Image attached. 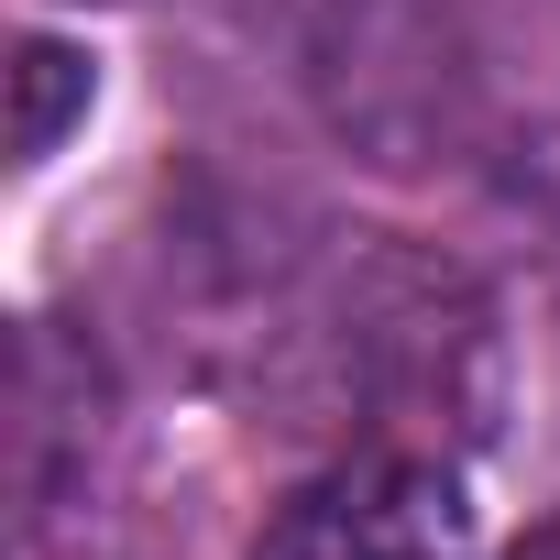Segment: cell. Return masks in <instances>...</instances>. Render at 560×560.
Segmentation results:
<instances>
[{
	"label": "cell",
	"instance_id": "1",
	"mask_svg": "<svg viewBox=\"0 0 560 560\" xmlns=\"http://www.w3.org/2000/svg\"><path fill=\"white\" fill-rule=\"evenodd\" d=\"M319 132L374 176H440L483 132V45L462 0H319L308 12Z\"/></svg>",
	"mask_w": 560,
	"mask_h": 560
},
{
	"label": "cell",
	"instance_id": "4",
	"mask_svg": "<svg viewBox=\"0 0 560 560\" xmlns=\"http://www.w3.org/2000/svg\"><path fill=\"white\" fill-rule=\"evenodd\" d=\"M12 483H23V516H56L67 483H89V451L110 429V374L89 341H67L56 319L23 330V396H12Z\"/></svg>",
	"mask_w": 560,
	"mask_h": 560
},
{
	"label": "cell",
	"instance_id": "3",
	"mask_svg": "<svg viewBox=\"0 0 560 560\" xmlns=\"http://www.w3.org/2000/svg\"><path fill=\"white\" fill-rule=\"evenodd\" d=\"M253 560H472V505L429 451H352L264 516Z\"/></svg>",
	"mask_w": 560,
	"mask_h": 560
},
{
	"label": "cell",
	"instance_id": "6",
	"mask_svg": "<svg viewBox=\"0 0 560 560\" xmlns=\"http://www.w3.org/2000/svg\"><path fill=\"white\" fill-rule=\"evenodd\" d=\"M516 560H560V516H549V527H527V538H516Z\"/></svg>",
	"mask_w": 560,
	"mask_h": 560
},
{
	"label": "cell",
	"instance_id": "2",
	"mask_svg": "<svg viewBox=\"0 0 560 560\" xmlns=\"http://www.w3.org/2000/svg\"><path fill=\"white\" fill-rule=\"evenodd\" d=\"M330 374L363 418L418 440H472L494 418V308L462 264L374 253L330 298Z\"/></svg>",
	"mask_w": 560,
	"mask_h": 560
},
{
	"label": "cell",
	"instance_id": "5",
	"mask_svg": "<svg viewBox=\"0 0 560 560\" xmlns=\"http://www.w3.org/2000/svg\"><path fill=\"white\" fill-rule=\"evenodd\" d=\"M89 100H100L89 56L56 34H23L12 45V165H45L67 143V121H89Z\"/></svg>",
	"mask_w": 560,
	"mask_h": 560
}]
</instances>
